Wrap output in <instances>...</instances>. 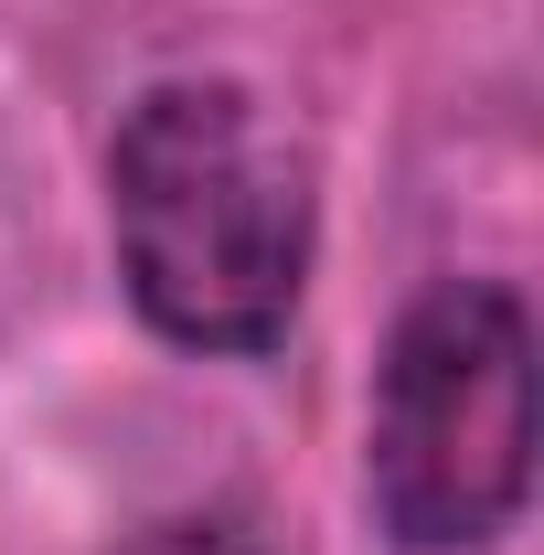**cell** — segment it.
I'll return each instance as SVG.
<instances>
[{"mask_svg": "<svg viewBox=\"0 0 544 555\" xmlns=\"http://www.w3.org/2000/svg\"><path fill=\"white\" fill-rule=\"evenodd\" d=\"M107 224L139 321L182 352H268L310 278V171L224 75L150 86L107 150Z\"/></svg>", "mask_w": 544, "mask_h": 555, "instance_id": "1", "label": "cell"}, {"mask_svg": "<svg viewBox=\"0 0 544 555\" xmlns=\"http://www.w3.org/2000/svg\"><path fill=\"white\" fill-rule=\"evenodd\" d=\"M374 513L406 555H470L513 534L534 491V321L491 278L406 299L374 374Z\"/></svg>", "mask_w": 544, "mask_h": 555, "instance_id": "2", "label": "cell"}, {"mask_svg": "<svg viewBox=\"0 0 544 555\" xmlns=\"http://www.w3.org/2000/svg\"><path fill=\"white\" fill-rule=\"evenodd\" d=\"M129 555H268V545H257V524H235V513H182V524H150Z\"/></svg>", "mask_w": 544, "mask_h": 555, "instance_id": "3", "label": "cell"}]
</instances>
